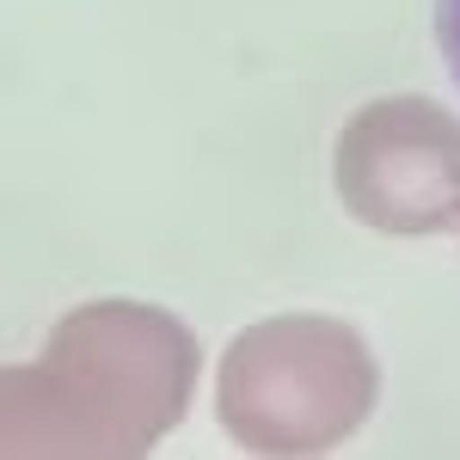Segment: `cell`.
Wrapping results in <instances>:
<instances>
[{
	"instance_id": "cell-4",
	"label": "cell",
	"mask_w": 460,
	"mask_h": 460,
	"mask_svg": "<svg viewBox=\"0 0 460 460\" xmlns=\"http://www.w3.org/2000/svg\"><path fill=\"white\" fill-rule=\"evenodd\" d=\"M436 49L448 62V80L460 86V0H436Z\"/></svg>"
},
{
	"instance_id": "cell-3",
	"label": "cell",
	"mask_w": 460,
	"mask_h": 460,
	"mask_svg": "<svg viewBox=\"0 0 460 460\" xmlns=\"http://www.w3.org/2000/svg\"><path fill=\"white\" fill-rule=\"evenodd\" d=\"M338 203L393 240L460 227V117L436 99H368L350 111L332 154Z\"/></svg>"
},
{
	"instance_id": "cell-1",
	"label": "cell",
	"mask_w": 460,
	"mask_h": 460,
	"mask_svg": "<svg viewBox=\"0 0 460 460\" xmlns=\"http://www.w3.org/2000/svg\"><path fill=\"white\" fill-rule=\"evenodd\" d=\"M203 350L147 301H86L56 319L37 362L0 375L6 460H142L184 418Z\"/></svg>"
},
{
	"instance_id": "cell-2",
	"label": "cell",
	"mask_w": 460,
	"mask_h": 460,
	"mask_svg": "<svg viewBox=\"0 0 460 460\" xmlns=\"http://www.w3.org/2000/svg\"><path fill=\"white\" fill-rule=\"evenodd\" d=\"M381 368L362 332L325 314L246 325L215 381V418L246 455H332L368 424Z\"/></svg>"
}]
</instances>
